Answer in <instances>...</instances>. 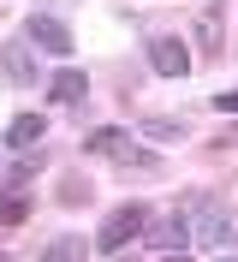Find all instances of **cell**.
<instances>
[{"label":"cell","mask_w":238,"mask_h":262,"mask_svg":"<svg viewBox=\"0 0 238 262\" xmlns=\"http://www.w3.org/2000/svg\"><path fill=\"white\" fill-rule=\"evenodd\" d=\"M83 149H90L95 161H113V167H137V173H155V167H161V155H155L149 143H137L131 131H113V125L90 131V137H83Z\"/></svg>","instance_id":"cell-1"},{"label":"cell","mask_w":238,"mask_h":262,"mask_svg":"<svg viewBox=\"0 0 238 262\" xmlns=\"http://www.w3.org/2000/svg\"><path fill=\"white\" fill-rule=\"evenodd\" d=\"M149 221H155V209H149V203H119V209L107 214V227L95 232V250H119V245H131V238H143V227H149Z\"/></svg>","instance_id":"cell-2"},{"label":"cell","mask_w":238,"mask_h":262,"mask_svg":"<svg viewBox=\"0 0 238 262\" xmlns=\"http://www.w3.org/2000/svg\"><path fill=\"white\" fill-rule=\"evenodd\" d=\"M18 36H24L30 48H42V54H72V24H60L54 12H30Z\"/></svg>","instance_id":"cell-3"},{"label":"cell","mask_w":238,"mask_h":262,"mask_svg":"<svg viewBox=\"0 0 238 262\" xmlns=\"http://www.w3.org/2000/svg\"><path fill=\"white\" fill-rule=\"evenodd\" d=\"M197 245L203 250H214V256H221V250H232L238 256V214H226V209H208V214H197Z\"/></svg>","instance_id":"cell-4"},{"label":"cell","mask_w":238,"mask_h":262,"mask_svg":"<svg viewBox=\"0 0 238 262\" xmlns=\"http://www.w3.org/2000/svg\"><path fill=\"white\" fill-rule=\"evenodd\" d=\"M149 66H155L161 78H185L190 72V54L179 36H149Z\"/></svg>","instance_id":"cell-5"},{"label":"cell","mask_w":238,"mask_h":262,"mask_svg":"<svg viewBox=\"0 0 238 262\" xmlns=\"http://www.w3.org/2000/svg\"><path fill=\"white\" fill-rule=\"evenodd\" d=\"M143 238H149L161 256H167V250H185L190 245V221H185V214H155V221L143 227Z\"/></svg>","instance_id":"cell-6"},{"label":"cell","mask_w":238,"mask_h":262,"mask_svg":"<svg viewBox=\"0 0 238 262\" xmlns=\"http://www.w3.org/2000/svg\"><path fill=\"white\" fill-rule=\"evenodd\" d=\"M0 72H6V83H36V48L24 36H12V42L0 48Z\"/></svg>","instance_id":"cell-7"},{"label":"cell","mask_w":238,"mask_h":262,"mask_svg":"<svg viewBox=\"0 0 238 262\" xmlns=\"http://www.w3.org/2000/svg\"><path fill=\"white\" fill-rule=\"evenodd\" d=\"M83 96H90V78H83L78 66H66V72H54V78H48V101H60V107H78Z\"/></svg>","instance_id":"cell-8"},{"label":"cell","mask_w":238,"mask_h":262,"mask_svg":"<svg viewBox=\"0 0 238 262\" xmlns=\"http://www.w3.org/2000/svg\"><path fill=\"white\" fill-rule=\"evenodd\" d=\"M42 131H48L42 114H18L12 125H6V143H12V149H36V143H42Z\"/></svg>","instance_id":"cell-9"},{"label":"cell","mask_w":238,"mask_h":262,"mask_svg":"<svg viewBox=\"0 0 238 262\" xmlns=\"http://www.w3.org/2000/svg\"><path fill=\"white\" fill-rule=\"evenodd\" d=\"M83 256H90V238H78V232H60L42 250V262H83Z\"/></svg>","instance_id":"cell-10"},{"label":"cell","mask_w":238,"mask_h":262,"mask_svg":"<svg viewBox=\"0 0 238 262\" xmlns=\"http://www.w3.org/2000/svg\"><path fill=\"white\" fill-rule=\"evenodd\" d=\"M30 221V191H0V232Z\"/></svg>","instance_id":"cell-11"},{"label":"cell","mask_w":238,"mask_h":262,"mask_svg":"<svg viewBox=\"0 0 238 262\" xmlns=\"http://www.w3.org/2000/svg\"><path fill=\"white\" fill-rule=\"evenodd\" d=\"M179 119H149V125H143V137H149V143H179Z\"/></svg>","instance_id":"cell-12"},{"label":"cell","mask_w":238,"mask_h":262,"mask_svg":"<svg viewBox=\"0 0 238 262\" xmlns=\"http://www.w3.org/2000/svg\"><path fill=\"white\" fill-rule=\"evenodd\" d=\"M197 36H203V54H221V18H197Z\"/></svg>","instance_id":"cell-13"},{"label":"cell","mask_w":238,"mask_h":262,"mask_svg":"<svg viewBox=\"0 0 238 262\" xmlns=\"http://www.w3.org/2000/svg\"><path fill=\"white\" fill-rule=\"evenodd\" d=\"M30 173H36V161H18L6 179H0V191H30Z\"/></svg>","instance_id":"cell-14"},{"label":"cell","mask_w":238,"mask_h":262,"mask_svg":"<svg viewBox=\"0 0 238 262\" xmlns=\"http://www.w3.org/2000/svg\"><path fill=\"white\" fill-rule=\"evenodd\" d=\"M83 196H90V185H83V179H78V185H72V179L60 185V203H83Z\"/></svg>","instance_id":"cell-15"},{"label":"cell","mask_w":238,"mask_h":262,"mask_svg":"<svg viewBox=\"0 0 238 262\" xmlns=\"http://www.w3.org/2000/svg\"><path fill=\"white\" fill-rule=\"evenodd\" d=\"M214 107H221V114H238V90H226V96H214Z\"/></svg>","instance_id":"cell-16"},{"label":"cell","mask_w":238,"mask_h":262,"mask_svg":"<svg viewBox=\"0 0 238 262\" xmlns=\"http://www.w3.org/2000/svg\"><path fill=\"white\" fill-rule=\"evenodd\" d=\"M167 262H190V256H185V250H167Z\"/></svg>","instance_id":"cell-17"},{"label":"cell","mask_w":238,"mask_h":262,"mask_svg":"<svg viewBox=\"0 0 238 262\" xmlns=\"http://www.w3.org/2000/svg\"><path fill=\"white\" fill-rule=\"evenodd\" d=\"M214 262H238V256H214Z\"/></svg>","instance_id":"cell-18"},{"label":"cell","mask_w":238,"mask_h":262,"mask_svg":"<svg viewBox=\"0 0 238 262\" xmlns=\"http://www.w3.org/2000/svg\"><path fill=\"white\" fill-rule=\"evenodd\" d=\"M0 262H12V256H6V250H0Z\"/></svg>","instance_id":"cell-19"}]
</instances>
